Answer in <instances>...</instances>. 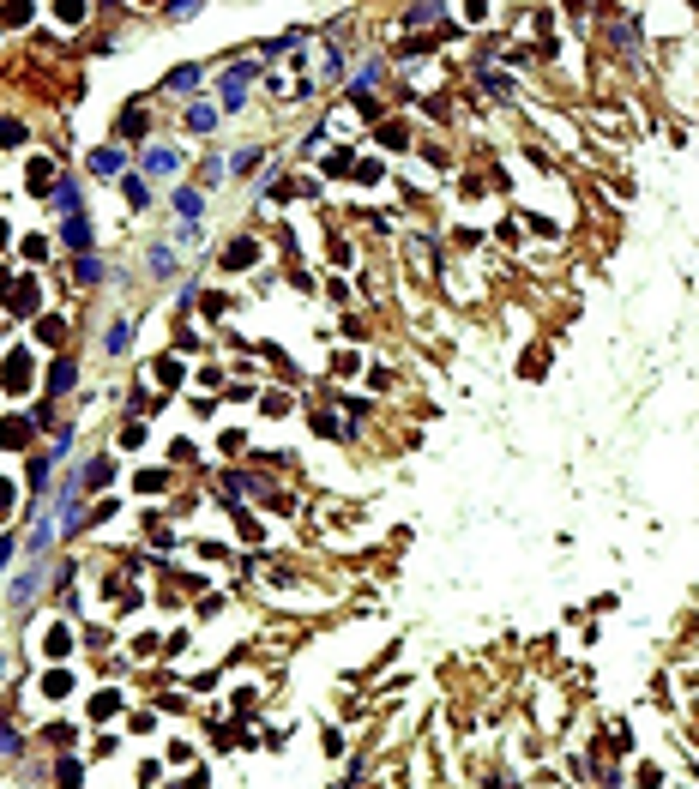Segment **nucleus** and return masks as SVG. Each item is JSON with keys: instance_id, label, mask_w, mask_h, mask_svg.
<instances>
[{"instance_id": "f257e3e1", "label": "nucleus", "mask_w": 699, "mask_h": 789, "mask_svg": "<svg viewBox=\"0 0 699 789\" xmlns=\"http://www.w3.org/2000/svg\"><path fill=\"white\" fill-rule=\"evenodd\" d=\"M175 163H181V157H175L169 145H151V151H145V169H151V175H175Z\"/></svg>"}, {"instance_id": "f03ea898", "label": "nucleus", "mask_w": 699, "mask_h": 789, "mask_svg": "<svg viewBox=\"0 0 699 789\" xmlns=\"http://www.w3.org/2000/svg\"><path fill=\"white\" fill-rule=\"evenodd\" d=\"M115 169H121V151H115V145L90 151V175H115Z\"/></svg>"}, {"instance_id": "7ed1b4c3", "label": "nucleus", "mask_w": 699, "mask_h": 789, "mask_svg": "<svg viewBox=\"0 0 699 789\" xmlns=\"http://www.w3.org/2000/svg\"><path fill=\"white\" fill-rule=\"evenodd\" d=\"M48 657H67L73 651V633H67V626H48V645H43Z\"/></svg>"}, {"instance_id": "20e7f679", "label": "nucleus", "mask_w": 699, "mask_h": 789, "mask_svg": "<svg viewBox=\"0 0 699 789\" xmlns=\"http://www.w3.org/2000/svg\"><path fill=\"white\" fill-rule=\"evenodd\" d=\"M211 121H217V109H211V103H194V109H187V127H199V133H205Z\"/></svg>"}, {"instance_id": "39448f33", "label": "nucleus", "mask_w": 699, "mask_h": 789, "mask_svg": "<svg viewBox=\"0 0 699 789\" xmlns=\"http://www.w3.org/2000/svg\"><path fill=\"white\" fill-rule=\"evenodd\" d=\"M224 266H236V271H241V266H253V247H247V241H236V247H229V259H224Z\"/></svg>"}, {"instance_id": "423d86ee", "label": "nucleus", "mask_w": 699, "mask_h": 789, "mask_svg": "<svg viewBox=\"0 0 699 789\" xmlns=\"http://www.w3.org/2000/svg\"><path fill=\"white\" fill-rule=\"evenodd\" d=\"M175 211H181V217H199V193H187V187H181V193H175Z\"/></svg>"}]
</instances>
